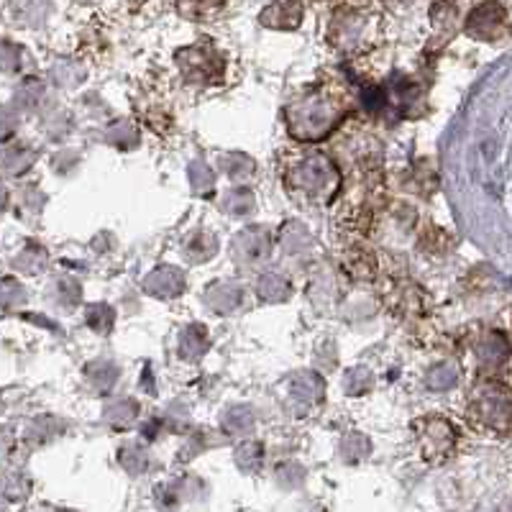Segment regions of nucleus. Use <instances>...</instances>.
Returning <instances> with one entry per match:
<instances>
[{
  "instance_id": "obj_1",
  "label": "nucleus",
  "mask_w": 512,
  "mask_h": 512,
  "mask_svg": "<svg viewBox=\"0 0 512 512\" xmlns=\"http://www.w3.org/2000/svg\"><path fill=\"white\" fill-rule=\"evenodd\" d=\"M349 111L351 105L341 90L333 85H318L287 105V126L292 139L315 144L333 134V128L349 116Z\"/></svg>"
},
{
  "instance_id": "obj_2",
  "label": "nucleus",
  "mask_w": 512,
  "mask_h": 512,
  "mask_svg": "<svg viewBox=\"0 0 512 512\" xmlns=\"http://www.w3.org/2000/svg\"><path fill=\"white\" fill-rule=\"evenodd\" d=\"M285 185L292 198L308 205H328L341 187V172L318 149H295L285 162Z\"/></svg>"
},
{
  "instance_id": "obj_3",
  "label": "nucleus",
  "mask_w": 512,
  "mask_h": 512,
  "mask_svg": "<svg viewBox=\"0 0 512 512\" xmlns=\"http://www.w3.org/2000/svg\"><path fill=\"white\" fill-rule=\"evenodd\" d=\"M466 418L482 433H512V387L500 377H482L466 397Z\"/></svg>"
},
{
  "instance_id": "obj_4",
  "label": "nucleus",
  "mask_w": 512,
  "mask_h": 512,
  "mask_svg": "<svg viewBox=\"0 0 512 512\" xmlns=\"http://www.w3.org/2000/svg\"><path fill=\"white\" fill-rule=\"evenodd\" d=\"M379 31V13L369 6H338L328 24L331 47L344 54H359L374 47Z\"/></svg>"
},
{
  "instance_id": "obj_5",
  "label": "nucleus",
  "mask_w": 512,
  "mask_h": 512,
  "mask_svg": "<svg viewBox=\"0 0 512 512\" xmlns=\"http://www.w3.org/2000/svg\"><path fill=\"white\" fill-rule=\"evenodd\" d=\"M413 431L420 448V456L428 464H446L456 454L459 431L443 415H423V418H418L413 423Z\"/></svg>"
},
{
  "instance_id": "obj_6",
  "label": "nucleus",
  "mask_w": 512,
  "mask_h": 512,
  "mask_svg": "<svg viewBox=\"0 0 512 512\" xmlns=\"http://www.w3.org/2000/svg\"><path fill=\"white\" fill-rule=\"evenodd\" d=\"M175 59L180 64L182 77L192 82V85L208 88V85L223 82V75H226V59L210 41H200V44H192V47L177 49Z\"/></svg>"
},
{
  "instance_id": "obj_7",
  "label": "nucleus",
  "mask_w": 512,
  "mask_h": 512,
  "mask_svg": "<svg viewBox=\"0 0 512 512\" xmlns=\"http://www.w3.org/2000/svg\"><path fill=\"white\" fill-rule=\"evenodd\" d=\"M464 31L466 36L484 41V44H500L512 34V18L502 3L484 0L464 18Z\"/></svg>"
},
{
  "instance_id": "obj_8",
  "label": "nucleus",
  "mask_w": 512,
  "mask_h": 512,
  "mask_svg": "<svg viewBox=\"0 0 512 512\" xmlns=\"http://www.w3.org/2000/svg\"><path fill=\"white\" fill-rule=\"evenodd\" d=\"M472 354L482 377H497L507 372L512 364V346L505 333L495 328H484L472 338Z\"/></svg>"
},
{
  "instance_id": "obj_9",
  "label": "nucleus",
  "mask_w": 512,
  "mask_h": 512,
  "mask_svg": "<svg viewBox=\"0 0 512 512\" xmlns=\"http://www.w3.org/2000/svg\"><path fill=\"white\" fill-rule=\"evenodd\" d=\"M303 16V0H272V3L259 13V24L267 26V29L292 31L303 24Z\"/></svg>"
},
{
  "instance_id": "obj_10",
  "label": "nucleus",
  "mask_w": 512,
  "mask_h": 512,
  "mask_svg": "<svg viewBox=\"0 0 512 512\" xmlns=\"http://www.w3.org/2000/svg\"><path fill=\"white\" fill-rule=\"evenodd\" d=\"M272 254V236L262 228H249L233 239V256L239 264H262Z\"/></svg>"
},
{
  "instance_id": "obj_11",
  "label": "nucleus",
  "mask_w": 512,
  "mask_h": 512,
  "mask_svg": "<svg viewBox=\"0 0 512 512\" xmlns=\"http://www.w3.org/2000/svg\"><path fill=\"white\" fill-rule=\"evenodd\" d=\"M144 287L146 292H152L157 297H175L185 287V280H182V274L175 267H159L146 277Z\"/></svg>"
},
{
  "instance_id": "obj_12",
  "label": "nucleus",
  "mask_w": 512,
  "mask_h": 512,
  "mask_svg": "<svg viewBox=\"0 0 512 512\" xmlns=\"http://www.w3.org/2000/svg\"><path fill=\"white\" fill-rule=\"evenodd\" d=\"M431 24L443 47V41L451 39L456 34V29H459V6H456L454 0H438V3H433Z\"/></svg>"
},
{
  "instance_id": "obj_13",
  "label": "nucleus",
  "mask_w": 512,
  "mask_h": 512,
  "mask_svg": "<svg viewBox=\"0 0 512 512\" xmlns=\"http://www.w3.org/2000/svg\"><path fill=\"white\" fill-rule=\"evenodd\" d=\"M425 300L428 297L423 295L418 285H400L395 290V313L400 318H410V320H418L420 315L425 313Z\"/></svg>"
},
{
  "instance_id": "obj_14",
  "label": "nucleus",
  "mask_w": 512,
  "mask_h": 512,
  "mask_svg": "<svg viewBox=\"0 0 512 512\" xmlns=\"http://www.w3.org/2000/svg\"><path fill=\"white\" fill-rule=\"evenodd\" d=\"M292 400L305 402V405H315V402L323 400V392H326V384L320 379V374L315 372H303L297 374L290 382Z\"/></svg>"
},
{
  "instance_id": "obj_15",
  "label": "nucleus",
  "mask_w": 512,
  "mask_h": 512,
  "mask_svg": "<svg viewBox=\"0 0 512 512\" xmlns=\"http://www.w3.org/2000/svg\"><path fill=\"white\" fill-rule=\"evenodd\" d=\"M344 267L356 280H374L377 277V256L364 246H351L344 259Z\"/></svg>"
},
{
  "instance_id": "obj_16",
  "label": "nucleus",
  "mask_w": 512,
  "mask_h": 512,
  "mask_svg": "<svg viewBox=\"0 0 512 512\" xmlns=\"http://www.w3.org/2000/svg\"><path fill=\"white\" fill-rule=\"evenodd\" d=\"M205 300H208V305H213L216 313H231V310L241 303V290L236 285L221 282V285L210 287Z\"/></svg>"
},
{
  "instance_id": "obj_17",
  "label": "nucleus",
  "mask_w": 512,
  "mask_h": 512,
  "mask_svg": "<svg viewBox=\"0 0 512 512\" xmlns=\"http://www.w3.org/2000/svg\"><path fill=\"white\" fill-rule=\"evenodd\" d=\"M226 3L228 0H177V11L190 21H205V18L216 16Z\"/></svg>"
},
{
  "instance_id": "obj_18",
  "label": "nucleus",
  "mask_w": 512,
  "mask_h": 512,
  "mask_svg": "<svg viewBox=\"0 0 512 512\" xmlns=\"http://www.w3.org/2000/svg\"><path fill=\"white\" fill-rule=\"evenodd\" d=\"M256 290L267 303H282L290 297V285H287V280H282L280 274H264Z\"/></svg>"
},
{
  "instance_id": "obj_19",
  "label": "nucleus",
  "mask_w": 512,
  "mask_h": 512,
  "mask_svg": "<svg viewBox=\"0 0 512 512\" xmlns=\"http://www.w3.org/2000/svg\"><path fill=\"white\" fill-rule=\"evenodd\" d=\"M208 349V336L200 326H192L182 333V341H180V351L185 359H198V356L205 354Z\"/></svg>"
},
{
  "instance_id": "obj_20",
  "label": "nucleus",
  "mask_w": 512,
  "mask_h": 512,
  "mask_svg": "<svg viewBox=\"0 0 512 512\" xmlns=\"http://www.w3.org/2000/svg\"><path fill=\"white\" fill-rule=\"evenodd\" d=\"M34 159H36V154L31 152V149L16 146V149H8V152H3L0 164H3V169H6V172H11V175H21V172H26V169L34 164Z\"/></svg>"
},
{
  "instance_id": "obj_21",
  "label": "nucleus",
  "mask_w": 512,
  "mask_h": 512,
  "mask_svg": "<svg viewBox=\"0 0 512 512\" xmlns=\"http://www.w3.org/2000/svg\"><path fill=\"white\" fill-rule=\"evenodd\" d=\"M136 402L134 400H113L105 408V418L111 420L113 425H128L136 420Z\"/></svg>"
},
{
  "instance_id": "obj_22",
  "label": "nucleus",
  "mask_w": 512,
  "mask_h": 512,
  "mask_svg": "<svg viewBox=\"0 0 512 512\" xmlns=\"http://www.w3.org/2000/svg\"><path fill=\"white\" fill-rule=\"evenodd\" d=\"M262 459L264 454L259 443H244V446L236 448V464H239L244 472H259Z\"/></svg>"
},
{
  "instance_id": "obj_23",
  "label": "nucleus",
  "mask_w": 512,
  "mask_h": 512,
  "mask_svg": "<svg viewBox=\"0 0 512 512\" xmlns=\"http://www.w3.org/2000/svg\"><path fill=\"white\" fill-rule=\"evenodd\" d=\"M24 303H26V292L16 280L0 282V308L16 310V308H21Z\"/></svg>"
},
{
  "instance_id": "obj_24",
  "label": "nucleus",
  "mask_w": 512,
  "mask_h": 512,
  "mask_svg": "<svg viewBox=\"0 0 512 512\" xmlns=\"http://www.w3.org/2000/svg\"><path fill=\"white\" fill-rule=\"evenodd\" d=\"M459 382V369L454 364H438V367L431 369L428 374V384H431L433 390H448V387H454Z\"/></svg>"
},
{
  "instance_id": "obj_25",
  "label": "nucleus",
  "mask_w": 512,
  "mask_h": 512,
  "mask_svg": "<svg viewBox=\"0 0 512 512\" xmlns=\"http://www.w3.org/2000/svg\"><path fill=\"white\" fill-rule=\"evenodd\" d=\"M251 208H254V195H251V190H246V187H236V190L228 192V198H226L228 213H233V216H244V213H249Z\"/></svg>"
},
{
  "instance_id": "obj_26",
  "label": "nucleus",
  "mask_w": 512,
  "mask_h": 512,
  "mask_svg": "<svg viewBox=\"0 0 512 512\" xmlns=\"http://www.w3.org/2000/svg\"><path fill=\"white\" fill-rule=\"evenodd\" d=\"M88 326H93L98 333H108L113 328V310L108 305L88 308Z\"/></svg>"
},
{
  "instance_id": "obj_27",
  "label": "nucleus",
  "mask_w": 512,
  "mask_h": 512,
  "mask_svg": "<svg viewBox=\"0 0 512 512\" xmlns=\"http://www.w3.org/2000/svg\"><path fill=\"white\" fill-rule=\"evenodd\" d=\"M226 164L228 177H233V180H244V177L254 175V162L244 154H231V157H226Z\"/></svg>"
},
{
  "instance_id": "obj_28",
  "label": "nucleus",
  "mask_w": 512,
  "mask_h": 512,
  "mask_svg": "<svg viewBox=\"0 0 512 512\" xmlns=\"http://www.w3.org/2000/svg\"><path fill=\"white\" fill-rule=\"evenodd\" d=\"M369 387H372V374L367 369H351L346 374V390H349V395H364Z\"/></svg>"
},
{
  "instance_id": "obj_29",
  "label": "nucleus",
  "mask_w": 512,
  "mask_h": 512,
  "mask_svg": "<svg viewBox=\"0 0 512 512\" xmlns=\"http://www.w3.org/2000/svg\"><path fill=\"white\" fill-rule=\"evenodd\" d=\"M251 423H254V415H251V410L246 408H239V410H228V415L223 418V425H226V431H246V428H251Z\"/></svg>"
},
{
  "instance_id": "obj_30",
  "label": "nucleus",
  "mask_w": 512,
  "mask_h": 512,
  "mask_svg": "<svg viewBox=\"0 0 512 512\" xmlns=\"http://www.w3.org/2000/svg\"><path fill=\"white\" fill-rule=\"evenodd\" d=\"M190 182L195 190H208V187L213 185V172H210V167H205L203 162H195L190 167Z\"/></svg>"
},
{
  "instance_id": "obj_31",
  "label": "nucleus",
  "mask_w": 512,
  "mask_h": 512,
  "mask_svg": "<svg viewBox=\"0 0 512 512\" xmlns=\"http://www.w3.org/2000/svg\"><path fill=\"white\" fill-rule=\"evenodd\" d=\"M16 126H18V116L13 108L8 105H0V141L11 139L16 134Z\"/></svg>"
},
{
  "instance_id": "obj_32",
  "label": "nucleus",
  "mask_w": 512,
  "mask_h": 512,
  "mask_svg": "<svg viewBox=\"0 0 512 512\" xmlns=\"http://www.w3.org/2000/svg\"><path fill=\"white\" fill-rule=\"evenodd\" d=\"M8 443H11V438H8V433L0 431V456H3V454H6V451H8Z\"/></svg>"
},
{
  "instance_id": "obj_33",
  "label": "nucleus",
  "mask_w": 512,
  "mask_h": 512,
  "mask_svg": "<svg viewBox=\"0 0 512 512\" xmlns=\"http://www.w3.org/2000/svg\"><path fill=\"white\" fill-rule=\"evenodd\" d=\"M6 208V190H3V187H0V210Z\"/></svg>"
},
{
  "instance_id": "obj_34",
  "label": "nucleus",
  "mask_w": 512,
  "mask_h": 512,
  "mask_svg": "<svg viewBox=\"0 0 512 512\" xmlns=\"http://www.w3.org/2000/svg\"><path fill=\"white\" fill-rule=\"evenodd\" d=\"M315 3H331V0H315Z\"/></svg>"
}]
</instances>
